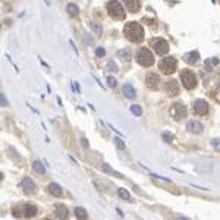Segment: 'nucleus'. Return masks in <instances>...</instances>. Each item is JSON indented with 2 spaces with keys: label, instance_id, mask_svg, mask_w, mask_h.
Masks as SVG:
<instances>
[{
  "label": "nucleus",
  "instance_id": "obj_1",
  "mask_svg": "<svg viewBox=\"0 0 220 220\" xmlns=\"http://www.w3.org/2000/svg\"><path fill=\"white\" fill-rule=\"evenodd\" d=\"M123 34L131 43H141L144 40V28L138 22H128L123 27Z\"/></svg>",
  "mask_w": 220,
  "mask_h": 220
},
{
  "label": "nucleus",
  "instance_id": "obj_2",
  "mask_svg": "<svg viewBox=\"0 0 220 220\" xmlns=\"http://www.w3.org/2000/svg\"><path fill=\"white\" fill-rule=\"evenodd\" d=\"M137 62L140 63L141 66L144 68H150L154 65V54L145 48V47H140L137 52Z\"/></svg>",
  "mask_w": 220,
  "mask_h": 220
},
{
  "label": "nucleus",
  "instance_id": "obj_3",
  "mask_svg": "<svg viewBox=\"0 0 220 220\" xmlns=\"http://www.w3.org/2000/svg\"><path fill=\"white\" fill-rule=\"evenodd\" d=\"M107 12H109V15L116 21L125 19V9H123V6L120 5L118 0H110V2H107Z\"/></svg>",
  "mask_w": 220,
  "mask_h": 220
},
{
  "label": "nucleus",
  "instance_id": "obj_4",
  "mask_svg": "<svg viewBox=\"0 0 220 220\" xmlns=\"http://www.w3.org/2000/svg\"><path fill=\"white\" fill-rule=\"evenodd\" d=\"M159 69H160V72L164 73V75H172V73H175L176 69H178V60L175 59V57H170V56L163 57L161 62L159 63Z\"/></svg>",
  "mask_w": 220,
  "mask_h": 220
},
{
  "label": "nucleus",
  "instance_id": "obj_5",
  "mask_svg": "<svg viewBox=\"0 0 220 220\" xmlns=\"http://www.w3.org/2000/svg\"><path fill=\"white\" fill-rule=\"evenodd\" d=\"M180 81H182L183 87L187 88V90H194V88L197 87V82H198L195 73L191 72L189 69H185V71L180 72Z\"/></svg>",
  "mask_w": 220,
  "mask_h": 220
},
{
  "label": "nucleus",
  "instance_id": "obj_6",
  "mask_svg": "<svg viewBox=\"0 0 220 220\" xmlns=\"http://www.w3.org/2000/svg\"><path fill=\"white\" fill-rule=\"evenodd\" d=\"M150 44H151V47L154 48V52L159 54V56H164V54H167V52H169V43H167V40L161 38V37L151 38Z\"/></svg>",
  "mask_w": 220,
  "mask_h": 220
},
{
  "label": "nucleus",
  "instance_id": "obj_7",
  "mask_svg": "<svg viewBox=\"0 0 220 220\" xmlns=\"http://www.w3.org/2000/svg\"><path fill=\"white\" fill-rule=\"evenodd\" d=\"M187 113H188L187 107L183 106L182 103H175L173 106L170 107V114H172V118L175 120H182L187 116Z\"/></svg>",
  "mask_w": 220,
  "mask_h": 220
},
{
  "label": "nucleus",
  "instance_id": "obj_8",
  "mask_svg": "<svg viewBox=\"0 0 220 220\" xmlns=\"http://www.w3.org/2000/svg\"><path fill=\"white\" fill-rule=\"evenodd\" d=\"M194 112L198 116H206L208 113V103L206 100H201V98L195 100L194 101Z\"/></svg>",
  "mask_w": 220,
  "mask_h": 220
},
{
  "label": "nucleus",
  "instance_id": "obj_9",
  "mask_svg": "<svg viewBox=\"0 0 220 220\" xmlns=\"http://www.w3.org/2000/svg\"><path fill=\"white\" fill-rule=\"evenodd\" d=\"M164 90H166V93L169 94L170 97H175V95L179 94V85H178V82L175 79L167 81L166 84H164Z\"/></svg>",
  "mask_w": 220,
  "mask_h": 220
},
{
  "label": "nucleus",
  "instance_id": "obj_10",
  "mask_svg": "<svg viewBox=\"0 0 220 220\" xmlns=\"http://www.w3.org/2000/svg\"><path fill=\"white\" fill-rule=\"evenodd\" d=\"M159 75H156V73H147L145 76V85L150 90H157L159 87Z\"/></svg>",
  "mask_w": 220,
  "mask_h": 220
},
{
  "label": "nucleus",
  "instance_id": "obj_11",
  "mask_svg": "<svg viewBox=\"0 0 220 220\" xmlns=\"http://www.w3.org/2000/svg\"><path fill=\"white\" fill-rule=\"evenodd\" d=\"M21 187H22V191L25 194H34L35 192V183L33 182V179L29 178H24L22 182H21Z\"/></svg>",
  "mask_w": 220,
  "mask_h": 220
},
{
  "label": "nucleus",
  "instance_id": "obj_12",
  "mask_svg": "<svg viewBox=\"0 0 220 220\" xmlns=\"http://www.w3.org/2000/svg\"><path fill=\"white\" fill-rule=\"evenodd\" d=\"M187 129L191 133H200L201 131H203V125H201V122H198V120H189L187 123Z\"/></svg>",
  "mask_w": 220,
  "mask_h": 220
},
{
  "label": "nucleus",
  "instance_id": "obj_13",
  "mask_svg": "<svg viewBox=\"0 0 220 220\" xmlns=\"http://www.w3.org/2000/svg\"><path fill=\"white\" fill-rule=\"evenodd\" d=\"M123 2H125L128 10H129L131 14H137V12H140V9H141L140 0H123Z\"/></svg>",
  "mask_w": 220,
  "mask_h": 220
},
{
  "label": "nucleus",
  "instance_id": "obj_14",
  "mask_svg": "<svg viewBox=\"0 0 220 220\" xmlns=\"http://www.w3.org/2000/svg\"><path fill=\"white\" fill-rule=\"evenodd\" d=\"M122 91H123V95L126 97L128 100H133L135 98V90H133V87L131 85V84H125L123 87H122Z\"/></svg>",
  "mask_w": 220,
  "mask_h": 220
},
{
  "label": "nucleus",
  "instance_id": "obj_15",
  "mask_svg": "<svg viewBox=\"0 0 220 220\" xmlns=\"http://www.w3.org/2000/svg\"><path fill=\"white\" fill-rule=\"evenodd\" d=\"M22 213L25 217H34L37 214V207L33 206V204H25L22 207Z\"/></svg>",
  "mask_w": 220,
  "mask_h": 220
},
{
  "label": "nucleus",
  "instance_id": "obj_16",
  "mask_svg": "<svg viewBox=\"0 0 220 220\" xmlns=\"http://www.w3.org/2000/svg\"><path fill=\"white\" fill-rule=\"evenodd\" d=\"M198 59H200V53H198V52H191V53L185 54V57H183V60L187 62L188 65H194V63H197Z\"/></svg>",
  "mask_w": 220,
  "mask_h": 220
},
{
  "label": "nucleus",
  "instance_id": "obj_17",
  "mask_svg": "<svg viewBox=\"0 0 220 220\" xmlns=\"http://www.w3.org/2000/svg\"><path fill=\"white\" fill-rule=\"evenodd\" d=\"M56 217H59V219H66L69 211H68V208L65 206H62V204H57L56 206Z\"/></svg>",
  "mask_w": 220,
  "mask_h": 220
},
{
  "label": "nucleus",
  "instance_id": "obj_18",
  "mask_svg": "<svg viewBox=\"0 0 220 220\" xmlns=\"http://www.w3.org/2000/svg\"><path fill=\"white\" fill-rule=\"evenodd\" d=\"M47 189H48V192L52 194L53 197H60L62 195V188H60L59 183H50Z\"/></svg>",
  "mask_w": 220,
  "mask_h": 220
},
{
  "label": "nucleus",
  "instance_id": "obj_19",
  "mask_svg": "<svg viewBox=\"0 0 220 220\" xmlns=\"http://www.w3.org/2000/svg\"><path fill=\"white\" fill-rule=\"evenodd\" d=\"M119 57L123 62H131V57H132V53H131V50L129 48H122V50H119Z\"/></svg>",
  "mask_w": 220,
  "mask_h": 220
},
{
  "label": "nucleus",
  "instance_id": "obj_20",
  "mask_svg": "<svg viewBox=\"0 0 220 220\" xmlns=\"http://www.w3.org/2000/svg\"><path fill=\"white\" fill-rule=\"evenodd\" d=\"M33 169L37 172V173H40V175H43V173H46V167L43 166V163H41L40 160H35L33 163Z\"/></svg>",
  "mask_w": 220,
  "mask_h": 220
},
{
  "label": "nucleus",
  "instance_id": "obj_21",
  "mask_svg": "<svg viewBox=\"0 0 220 220\" xmlns=\"http://www.w3.org/2000/svg\"><path fill=\"white\" fill-rule=\"evenodd\" d=\"M68 14L71 15V16H73V18H76V16L79 15V9H78V6H76V5L69 3V5H68Z\"/></svg>",
  "mask_w": 220,
  "mask_h": 220
},
{
  "label": "nucleus",
  "instance_id": "obj_22",
  "mask_svg": "<svg viewBox=\"0 0 220 220\" xmlns=\"http://www.w3.org/2000/svg\"><path fill=\"white\" fill-rule=\"evenodd\" d=\"M118 195H119L122 200H125V201H131V194L128 192L126 189H123V188H119L118 189Z\"/></svg>",
  "mask_w": 220,
  "mask_h": 220
},
{
  "label": "nucleus",
  "instance_id": "obj_23",
  "mask_svg": "<svg viewBox=\"0 0 220 220\" xmlns=\"http://www.w3.org/2000/svg\"><path fill=\"white\" fill-rule=\"evenodd\" d=\"M75 216L78 219H87V211L82 208V207H76L75 208Z\"/></svg>",
  "mask_w": 220,
  "mask_h": 220
},
{
  "label": "nucleus",
  "instance_id": "obj_24",
  "mask_svg": "<svg viewBox=\"0 0 220 220\" xmlns=\"http://www.w3.org/2000/svg\"><path fill=\"white\" fill-rule=\"evenodd\" d=\"M131 113H133L135 116H141L142 114V107L138 106V104H132L131 106Z\"/></svg>",
  "mask_w": 220,
  "mask_h": 220
},
{
  "label": "nucleus",
  "instance_id": "obj_25",
  "mask_svg": "<svg viewBox=\"0 0 220 220\" xmlns=\"http://www.w3.org/2000/svg\"><path fill=\"white\" fill-rule=\"evenodd\" d=\"M217 63H219V59H217V57H214V59H207V60H206L207 69H211V68H214V65H217Z\"/></svg>",
  "mask_w": 220,
  "mask_h": 220
},
{
  "label": "nucleus",
  "instance_id": "obj_26",
  "mask_svg": "<svg viewBox=\"0 0 220 220\" xmlns=\"http://www.w3.org/2000/svg\"><path fill=\"white\" fill-rule=\"evenodd\" d=\"M107 84H109V87L110 88H116L118 87V81L114 76H107Z\"/></svg>",
  "mask_w": 220,
  "mask_h": 220
},
{
  "label": "nucleus",
  "instance_id": "obj_27",
  "mask_svg": "<svg viewBox=\"0 0 220 220\" xmlns=\"http://www.w3.org/2000/svg\"><path fill=\"white\" fill-rule=\"evenodd\" d=\"M211 147H213L216 151H220V138H214V140H211Z\"/></svg>",
  "mask_w": 220,
  "mask_h": 220
},
{
  "label": "nucleus",
  "instance_id": "obj_28",
  "mask_svg": "<svg viewBox=\"0 0 220 220\" xmlns=\"http://www.w3.org/2000/svg\"><path fill=\"white\" fill-rule=\"evenodd\" d=\"M107 68H109L112 72H116V71H118V66H116L114 60H109V65H107Z\"/></svg>",
  "mask_w": 220,
  "mask_h": 220
},
{
  "label": "nucleus",
  "instance_id": "obj_29",
  "mask_svg": "<svg viewBox=\"0 0 220 220\" xmlns=\"http://www.w3.org/2000/svg\"><path fill=\"white\" fill-rule=\"evenodd\" d=\"M103 169L106 170V172H109V173H112V175H114V176H119V178H122V175H119V173H116L114 170H112L110 167L107 166V164H103Z\"/></svg>",
  "mask_w": 220,
  "mask_h": 220
},
{
  "label": "nucleus",
  "instance_id": "obj_30",
  "mask_svg": "<svg viewBox=\"0 0 220 220\" xmlns=\"http://www.w3.org/2000/svg\"><path fill=\"white\" fill-rule=\"evenodd\" d=\"M95 54H97L98 57H103V56L106 54V50H104L103 47H97V48H95Z\"/></svg>",
  "mask_w": 220,
  "mask_h": 220
},
{
  "label": "nucleus",
  "instance_id": "obj_31",
  "mask_svg": "<svg viewBox=\"0 0 220 220\" xmlns=\"http://www.w3.org/2000/svg\"><path fill=\"white\" fill-rule=\"evenodd\" d=\"M163 140L167 141V142H172V141H173V135L169 133V132H164L163 133Z\"/></svg>",
  "mask_w": 220,
  "mask_h": 220
},
{
  "label": "nucleus",
  "instance_id": "obj_32",
  "mask_svg": "<svg viewBox=\"0 0 220 220\" xmlns=\"http://www.w3.org/2000/svg\"><path fill=\"white\" fill-rule=\"evenodd\" d=\"M114 144H116V145L119 147L120 150H125V148H126V145L123 144V141H122V140H119V138H116V140H114Z\"/></svg>",
  "mask_w": 220,
  "mask_h": 220
},
{
  "label": "nucleus",
  "instance_id": "obj_33",
  "mask_svg": "<svg viewBox=\"0 0 220 220\" xmlns=\"http://www.w3.org/2000/svg\"><path fill=\"white\" fill-rule=\"evenodd\" d=\"M81 144H82V145H85V148H88V141L85 140V138H82V140H81Z\"/></svg>",
  "mask_w": 220,
  "mask_h": 220
},
{
  "label": "nucleus",
  "instance_id": "obj_34",
  "mask_svg": "<svg viewBox=\"0 0 220 220\" xmlns=\"http://www.w3.org/2000/svg\"><path fill=\"white\" fill-rule=\"evenodd\" d=\"M2 104H3V106H7V101H6V98H5V95H2Z\"/></svg>",
  "mask_w": 220,
  "mask_h": 220
},
{
  "label": "nucleus",
  "instance_id": "obj_35",
  "mask_svg": "<svg viewBox=\"0 0 220 220\" xmlns=\"http://www.w3.org/2000/svg\"><path fill=\"white\" fill-rule=\"evenodd\" d=\"M93 28H94V29H97V34H100V27H98V25L93 24Z\"/></svg>",
  "mask_w": 220,
  "mask_h": 220
},
{
  "label": "nucleus",
  "instance_id": "obj_36",
  "mask_svg": "<svg viewBox=\"0 0 220 220\" xmlns=\"http://www.w3.org/2000/svg\"><path fill=\"white\" fill-rule=\"evenodd\" d=\"M219 3H220V0H219Z\"/></svg>",
  "mask_w": 220,
  "mask_h": 220
}]
</instances>
